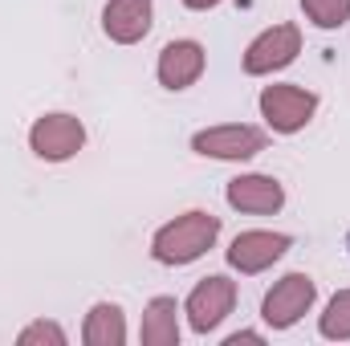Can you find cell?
I'll list each match as a JSON object with an SVG mask.
<instances>
[{
	"label": "cell",
	"mask_w": 350,
	"mask_h": 346,
	"mask_svg": "<svg viewBox=\"0 0 350 346\" xmlns=\"http://www.w3.org/2000/svg\"><path fill=\"white\" fill-rule=\"evenodd\" d=\"M216 237H220V216L196 208V212L175 216L172 224H163L151 237V257L159 265H191L216 245Z\"/></svg>",
	"instance_id": "cell-1"
},
{
	"label": "cell",
	"mask_w": 350,
	"mask_h": 346,
	"mask_svg": "<svg viewBox=\"0 0 350 346\" xmlns=\"http://www.w3.org/2000/svg\"><path fill=\"white\" fill-rule=\"evenodd\" d=\"M314 302H318L314 277H310V273H285V277L265 293L261 318L273 330H289V326H297V322L314 310Z\"/></svg>",
	"instance_id": "cell-2"
},
{
	"label": "cell",
	"mask_w": 350,
	"mask_h": 346,
	"mask_svg": "<svg viewBox=\"0 0 350 346\" xmlns=\"http://www.w3.org/2000/svg\"><path fill=\"white\" fill-rule=\"evenodd\" d=\"M29 147L45 163H66V159H74L86 147V127H82V118H74L66 110L41 114L33 122V131H29Z\"/></svg>",
	"instance_id": "cell-3"
},
{
	"label": "cell",
	"mask_w": 350,
	"mask_h": 346,
	"mask_svg": "<svg viewBox=\"0 0 350 346\" xmlns=\"http://www.w3.org/2000/svg\"><path fill=\"white\" fill-rule=\"evenodd\" d=\"M269 147V135L257 127H245V122H232V127H208V131H196L191 135V151L204 155V159H228V163H241V159H253Z\"/></svg>",
	"instance_id": "cell-4"
},
{
	"label": "cell",
	"mask_w": 350,
	"mask_h": 346,
	"mask_svg": "<svg viewBox=\"0 0 350 346\" xmlns=\"http://www.w3.org/2000/svg\"><path fill=\"white\" fill-rule=\"evenodd\" d=\"M237 306V281H228L224 273H212L204 277L191 293H187V326L196 334H212Z\"/></svg>",
	"instance_id": "cell-5"
},
{
	"label": "cell",
	"mask_w": 350,
	"mask_h": 346,
	"mask_svg": "<svg viewBox=\"0 0 350 346\" xmlns=\"http://www.w3.org/2000/svg\"><path fill=\"white\" fill-rule=\"evenodd\" d=\"M301 53V29L297 25H273L265 29L261 37L249 41L245 49V74L261 78V74H273V70H285L293 66Z\"/></svg>",
	"instance_id": "cell-6"
},
{
	"label": "cell",
	"mask_w": 350,
	"mask_h": 346,
	"mask_svg": "<svg viewBox=\"0 0 350 346\" xmlns=\"http://www.w3.org/2000/svg\"><path fill=\"white\" fill-rule=\"evenodd\" d=\"M318 110V94L301 86H265L261 90V114L277 135H297Z\"/></svg>",
	"instance_id": "cell-7"
},
{
	"label": "cell",
	"mask_w": 350,
	"mask_h": 346,
	"mask_svg": "<svg viewBox=\"0 0 350 346\" xmlns=\"http://www.w3.org/2000/svg\"><path fill=\"white\" fill-rule=\"evenodd\" d=\"M289 237L285 232H265V228H253V232H241L232 245H228V265L241 269V273H265L273 261H281L289 253Z\"/></svg>",
	"instance_id": "cell-8"
},
{
	"label": "cell",
	"mask_w": 350,
	"mask_h": 346,
	"mask_svg": "<svg viewBox=\"0 0 350 346\" xmlns=\"http://www.w3.org/2000/svg\"><path fill=\"white\" fill-rule=\"evenodd\" d=\"M204 66H208V53H204V45H200V41H172V45H163L155 74H159V86L187 90V86H196V82H200Z\"/></svg>",
	"instance_id": "cell-9"
},
{
	"label": "cell",
	"mask_w": 350,
	"mask_h": 346,
	"mask_svg": "<svg viewBox=\"0 0 350 346\" xmlns=\"http://www.w3.org/2000/svg\"><path fill=\"white\" fill-rule=\"evenodd\" d=\"M224 196L237 212H253V216L281 212V204H285V187L273 175H237Z\"/></svg>",
	"instance_id": "cell-10"
},
{
	"label": "cell",
	"mask_w": 350,
	"mask_h": 346,
	"mask_svg": "<svg viewBox=\"0 0 350 346\" xmlns=\"http://www.w3.org/2000/svg\"><path fill=\"white\" fill-rule=\"evenodd\" d=\"M102 33L118 45H135L151 33V0H110L102 8Z\"/></svg>",
	"instance_id": "cell-11"
},
{
	"label": "cell",
	"mask_w": 350,
	"mask_h": 346,
	"mask_svg": "<svg viewBox=\"0 0 350 346\" xmlns=\"http://www.w3.org/2000/svg\"><path fill=\"white\" fill-rule=\"evenodd\" d=\"M143 346H175L179 343V302L159 293L147 302L143 310V330H139Z\"/></svg>",
	"instance_id": "cell-12"
},
{
	"label": "cell",
	"mask_w": 350,
	"mask_h": 346,
	"mask_svg": "<svg viewBox=\"0 0 350 346\" xmlns=\"http://www.w3.org/2000/svg\"><path fill=\"white\" fill-rule=\"evenodd\" d=\"M82 343L86 346H122L126 343V318H122V310L114 302H98L86 314Z\"/></svg>",
	"instance_id": "cell-13"
},
{
	"label": "cell",
	"mask_w": 350,
	"mask_h": 346,
	"mask_svg": "<svg viewBox=\"0 0 350 346\" xmlns=\"http://www.w3.org/2000/svg\"><path fill=\"white\" fill-rule=\"evenodd\" d=\"M318 330H322V338H330V343H347L350 338V289H338V293L330 297L326 314L318 318Z\"/></svg>",
	"instance_id": "cell-14"
},
{
	"label": "cell",
	"mask_w": 350,
	"mask_h": 346,
	"mask_svg": "<svg viewBox=\"0 0 350 346\" xmlns=\"http://www.w3.org/2000/svg\"><path fill=\"white\" fill-rule=\"evenodd\" d=\"M301 12L318 29H342L350 21V0H301Z\"/></svg>",
	"instance_id": "cell-15"
},
{
	"label": "cell",
	"mask_w": 350,
	"mask_h": 346,
	"mask_svg": "<svg viewBox=\"0 0 350 346\" xmlns=\"http://www.w3.org/2000/svg\"><path fill=\"white\" fill-rule=\"evenodd\" d=\"M16 343L21 346H66V330H62L57 322L37 318V322H29V326L16 334Z\"/></svg>",
	"instance_id": "cell-16"
},
{
	"label": "cell",
	"mask_w": 350,
	"mask_h": 346,
	"mask_svg": "<svg viewBox=\"0 0 350 346\" xmlns=\"http://www.w3.org/2000/svg\"><path fill=\"white\" fill-rule=\"evenodd\" d=\"M241 343H261V334L257 330H241V334H232L224 346H241Z\"/></svg>",
	"instance_id": "cell-17"
},
{
	"label": "cell",
	"mask_w": 350,
	"mask_h": 346,
	"mask_svg": "<svg viewBox=\"0 0 350 346\" xmlns=\"http://www.w3.org/2000/svg\"><path fill=\"white\" fill-rule=\"evenodd\" d=\"M183 4H187L191 12H208V8H216L220 0H183Z\"/></svg>",
	"instance_id": "cell-18"
}]
</instances>
